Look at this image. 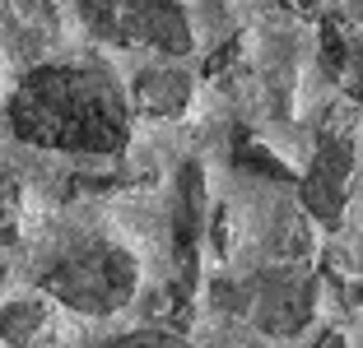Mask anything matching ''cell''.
I'll return each mask as SVG.
<instances>
[{
  "label": "cell",
  "instance_id": "obj_1",
  "mask_svg": "<svg viewBox=\"0 0 363 348\" xmlns=\"http://www.w3.org/2000/svg\"><path fill=\"white\" fill-rule=\"evenodd\" d=\"M10 126L19 139L43 149L117 153L126 144V98L112 74L94 65H43L14 88Z\"/></svg>",
  "mask_w": 363,
  "mask_h": 348
},
{
  "label": "cell",
  "instance_id": "obj_2",
  "mask_svg": "<svg viewBox=\"0 0 363 348\" xmlns=\"http://www.w3.org/2000/svg\"><path fill=\"white\" fill-rule=\"evenodd\" d=\"M135 255L121 246H84V251L56 260L43 274V288L56 302L75 306L84 316H112L135 297Z\"/></svg>",
  "mask_w": 363,
  "mask_h": 348
},
{
  "label": "cell",
  "instance_id": "obj_3",
  "mask_svg": "<svg viewBox=\"0 0 363 348\" xmlns=\"http://www.w3.org/2000/svg\"><path fill=\"white\" fill-rule=\"evenodd\" d=\"M89 28L117 47H154L163 56L191 52V23L177 0H79Z\"/></svg>",
  "mask_w": 363,
  "mask_h": 348
},
{
  "label": "cell",
  "instance_id": "obj_4",
  "mask_svg": "<svg viewBox=\"0 0 363 348\" xmlns=\"http://www.w3.org/2000/svg\"><path fill=\"white\" fill-rule=\"evenodd\" d=\"M350 172H354V144L340 130H321L317 135V153H312V168L303 177V209L317 223L335 228L345 214V195H350Z\"/></svg>",
  "mask_w": 363,
  "mask_h": 348
},
{
  "label": "cell",
  "instance_id": "obj_5",
  "mask_svg": "<svg viewBox=\"0 0 363 348\" xmlns=\"http://www.w3.org/2000/svg\"><path fill=\"white\" fill-rule=\"evenodd\" d=\"M312 302H317V279L298 265H284L275 274H266L252 293V320L266 335L294 339L312 320Z\"/></svg>",
  "mask_w": 363,
  "mask_h": 348
},
{
  "label": "cell",
  "instance_id": "obj_6",
  "mask_svg": "<svg viewBox=\"0 0 363 348\" xmlns=\"http://www.w3.org/2000/svg\"><path fill=\"white\" fill-rule=\"evenodd\" d=\"M201 232H205V177L196 163L177 172V195H172V255H177V288L191 293V279H196V246H201Z\"/></svg>",
  "mask_w": 363,
  "mask_h": 348
},
{
  "label": "cell",
  "instance_id": "obj_7",
  "mask_svg": "<svg viewBox=\"0 0 363 348\" xmlns=\"http://www.w3.org/2000/svg\"><path fill=\"white\" fill-rule=\"evenodd\" d=\"M191 98V79L182 70H168V65H154L135 79V107L150 116H177Z\"/></svg>",
  "mask_w": 363,
  "mask_h": 348
},
{
  "label": "cell",
  "instance_id": "obj_8",
  "mask_svg": "<svg viewBox=\"0 0 363 348\" xmlns=\"http://www.w3.org/2000/svg\"><path fill=\"white\" fill-rule=\"evenodd\" d=\"M10 19H14L10 28H14L23 52H43L56 37V14L47 0H10Z\"/></svg>",
  "mask_w": 363,
  "mask_h": 348
},
{
  "label": "cell",
  "instance_id": "obj_9",
  "mask_svg": "<svg viewBox=\"0 0 363 348\" xmlns=\"http://www.w3.org/2000/svg\"><path fill=\"white\" fill-rule=\"evenodd\" d=\"M359 33L345 28V19H321V70L331 74V79H345V70H350L354 52H359Z\"/></svg>",
  "mask_w": 363,
  "mask_h": 348
},
{
  "label": "cell",
  "instance_id": "obj_10",
  "mask_svg": "<svg viewBox=\"0 0 363 348\" xmlns=\"http://www.w3.org/2000/svg\"><path fill=\"white\" fill-rule=\"evenodd\" d=\"M233 163L242 172H257V177H270V181H289V168L270 153V149H261L252 135H238V149H233Z\"/></svg>",
  "mask_w": 363,
  "mask_h": 348
},
{
  "label": "cell",
  "instance_id": "obj_11",
  "mask_svg": "<svg viewBox=\"0 0 363 348\" xmlns=\"http://www.w3.org/2000/svg\"><path fill=\"white\" fill-rule=\"evenodd\" d=\"M43 306L38 302H14V306H0V339H33L43 330Z\"/></svg>",
  "mask_w": 363,
  "mask_h": 348
},
{
  "label": "cell",
  "instance_id": "obj_12",
  "mask_svg": "<svg viewBox=\"0 0 363 348\" xmlns=\"http://www.w3.org/2000/svg\"><path fill=\"white\" fill-rule=\"evenodd\" d=\"M14 223H19V190L5 186V190H0V242L14 232Z\"/></svg>",
  "mask_w": 363,
  "mask_h": 348
},
{
  "label": "cell",
  "instance_id": "obj_13",
  "mask_svg": "<svg viewBox=\"0 0 363 348\" xmlns=\"http://www.w3.org/2000/svg\"><path fill=\"white\" fill-rule=\"evenodd\" d=\"M289 10H298V14H308V10H317V0H284Z\"/></svg>",
  "mask_w": 363,
  "mask_h": 348
},
{
  "label": "cell",
  "instance_id": "obj_14",
  "mask_svg": "<svg viewBox=\"0 0 363 348\" xmlns=\"http://www.w3.org/2000/svg\"><path fill=\"white\" fill-rule=\"evenodd\" d=\"M0 279H5V269H0Z\"/></svg>",
  "mask_w": 363,
  "mask_h": 348
}]
</instances>
